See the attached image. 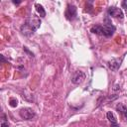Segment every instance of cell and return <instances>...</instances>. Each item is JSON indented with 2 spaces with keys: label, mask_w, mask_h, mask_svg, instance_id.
<instances>
[{
  "label": "cell",
  "mask_w": 127,
  "mask_h": 127,
  "mask_svg": "<svg viewBox=\"0 0 127 127\" xmlns=\"http://www.w3.org/2000/svg\"><path fill=\"white\" fill-rule=\"evenodd\" d=\"M92 33L97 34V35H102L105 37H110L113 35L115 31V27L111 25L110 23L108 24H103V25H95L91 28L90 30Z\"/></svg>",
  "instance_id": "cell-1"
},
{
  "label": "cell",
  "mask_w": 127,
  "mask_h": 127,
  "mask_svg": "<svg viewBox=\"0 0 127 127\" xmlns=\"http://www.w3.org/2000/svg\"><path fill=\"white\" fill-rule=\"evenodd\" d=\"M19 113H20L21 118H23V119H25V120H31V119H33V118L36 116L35 111H34L32 108H29V107L22 108Z\"/></svg>",
  "instance_id": "cell-2"
},
{
  "label": "cell",
  "mask_w": 127,
  "mask_h": 127,
  "mask_svg": "<svg viewBox=\"0 0 127 127\" xmlns=\"http://www.w3.org/2000/svg\"><path fill=\"white\" fill-rule=\"evenodd\" d=\"M25 24H27V25L35 32V31H37V30L39 29V27H40V25H41V21H40V19H39L38 17L33 16V17L28 18V19L26 20V23H25Z\"/></svg>",
  "instance_id": "cell-3"
},
{
  "label": "cell",
  "mask_w": 127,
  "mask_h": 127,
  "mask_svg": "<svg viewBox=\"0 0 127 127\" xmlns=\"http://www.w3.org/2000/svg\"><path fill=\"white\" fill-rule=\"evenodd\" d=\"M85 79V74L81 70H75L71 75V82L74 84H79Z\"/></svg>",
  "instance_id": "cell-4"
},
{
  "label": "cell",
  "mask_w": 127,
  "mask_h": 127,
  "mask_svg": "<svg viewBox=\"0 0 127 127\" xmlns=\"http://www.w3.org/2000/svg\"><path fill=\"white\" fill-rule=\"evenodd\" d=\"M65 18L67 20H73L76 18V7L74 5H67L65 10Z\"/></svg>",
  "instance_id": "cell-5"
},
{
  "label": "cell",
  "mask_w": 127,
  "mask_h": 127,
  "mask_svg": "<svg viewBox=\"0 0 127 127\" xmlns=\"http://www.w3.org/2000/svg\"><path fill=\"white\" fill-rule=\"evenodd\" d=\"M107 12H108L109 16L114 17V18L123 19V17H124V14H123L122 10L120 8H118V7H109Z\"/></svg>",
  "instance_id": "cell-6"
},
{
  "label": "cell",
  "mask_w": 127,
  "mask_h": 127,
  "mask_svg": "<svg viewBox=\"0 0 127 127\" xmlns=\"http://www.w3.org/2000/svg\"><path fill=\"white\" fill-rule=\"evenodd\" d=\"M121 64V60H111L110 62H108V67L111 70H117L120 67Z\"/></svg>",
  "instance_id": "cell-7"
},
{
  "label": "cell",
  "mask_w": 127,
  "mask_h": 127,
  "mask_svg": "<svg viewBox=\"0 0 127 127\" xmlns=\"http://www.w3.org/2000/svg\"><path fill=\"white\" fill-rule=\"evenodd\" d=\"M21 32H22V34L23 35H25V36H31V35H33L34 34V31L27 25V24H23L22 26H21Z\"/></svg>",
  "instance_id": "cell-8"
},
{
  "label": "cell",
  "mask_w": 127,
  "mask_h": 127,
  "mask_svg": "<svg viewBox=\"0 0 127 127\" xmlns=\"http://www.w3.org/2000/svg\"><path fill=\"white\" fill-rule=\"evenodd\" d=\"M106 116H107V119H108V120L110 121V123H111V127H118L116 117H115V115H114L111 111H108L107 114H106Z\"/></svg>",
  "instance_id": "cell-9"
},
{
  "label": "cell",
  "mask_w": 127,
  "mask_h": 127,
  "mask_svg": "<svg viewBox=\"0 0 127 127\" xmlns=\"http://www.w3.org/2000/svg\"><path fill=\"white\" fill-rule=\"evenodd\" d=\"M35 8H36V11H37V13L40 15V17H45L46 16V11H45V9H44V7L41 5V4H39V3H36L35 4Z\"/></svg>",
  "instance_id": "cell-10"
},
{
  "label": "cell",
  "mask_w": 127,
  "mask_h": 127,
  "mask_svg": "<svg viewBox=\"0 0 127 127\" xmlns=\"http://www.w3.org/2000/svg\"><path fill=\"white\" fill-rule=\"evenodd\" d=\"M116 109H117L120 113H122V114H123V113L126 111V109H127V108H126L124 105H122V104H118V105L116 106Z\"/></svg>",
  "instance_id": "cell-11"
},
{
  "label": "cell",
  "mask_w": 127,
  "mask_h": 127,
  "mask_svg": "<svg viewBox=\"0 0 127 127\" xmlns=\"http://www.w3.org/2000/svg\"><path fill=\"white\" fill-rule=\"evenodd\" d=\"M1 127H9L8 121L6 120V116L3 114V118H2V122H1Z\"/></svg>",
  "instance_id": "cell-12"
},
{
  "label": "cell",
  "mask_w": 127,
  "mask_h": 127,
  "mask_svg": "<svg viewBox=\"0 0 127 127\" xmlns=\"http://www.w3.org/2000/svg\"><path fill=\"white\" fill-rule=\"evenodd\" d=\"M9 103H10V106H12V107H16L17 104H18V101H17V99H15V98H11L10 101H9Z\"/></svg>",
  "instance_id": "cell-13"
},
{
  "label": "cell",
  "mask_w": 127,
  "mask_h": 127,
  "mask_svg": "<svg viewBox=\"0 0 127 127\" xmlns=\"http://www.w3.org/2000/svg\"><path fill=\"white\" fill-rule=\"evenodd\" d=\"M121 6L123 8H125V9H127V0H123L122 3H121Z\"/></svg>",
  "instance_id": "cell-14"
},
{
  "label": "cell",
  "mask_w": 127,
  "mask_h": 127,
  "mask_svg": "<svg viewBox=\"0 0 127 127\" xmlns=\"http://www.w3.org/2000/svg\"><path fill=\"white\" fill-rule=\"evenodd\" d=\"M13 3H14V4H20L21 1H13Z\"/></svg>",
  "instance_id": "cell-15"
},
{
  "label": "cell",
  "mask_w": 127,
  "mask_h": 127,
  "mask_svg": "<svg viewBox=\"0 0 127 127\" xmlns=\"http://www.w3.org/2000/svg\"><path fill=\"white\" fill-rule=\"evenodd\" d=\"M123 114H124V116H125V118L127 119V109H126V111H125V112H124Z\"/></svg>",
  "instance_id": "cell-16"
},
{
  "label": "cell",
  "mask_w": 127,
  "mask_h": 127,
  "mask_svg": "<svg viewBox=\"0 0 127 127\" xmlns=\"http://www.w3.org/2000/svg\"><path fill=\"white\" fill-rule=\"evenodd\" d=\"M1 61H2V62H5V59H4L3 56H1Z\"/></svg>",
  "instance_id": "cell-17"
}]
</instances>
